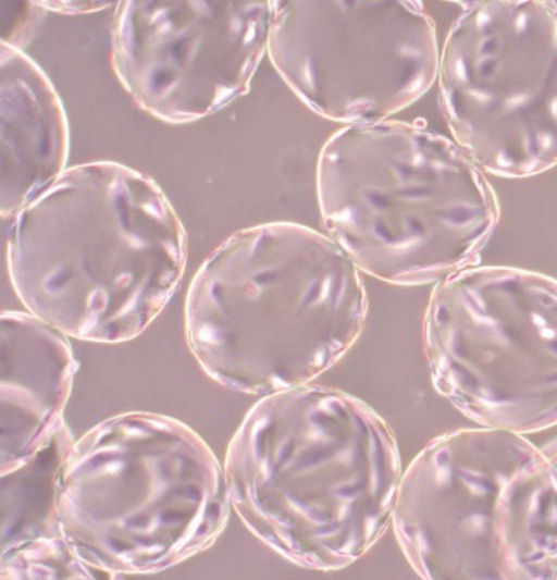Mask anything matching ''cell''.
Returning a JSON list of instances; mask_svg holds the SVG:
<instances>
[{"label":"cell","mask_w":557,"mask_h":580,"mask_svg":"<svg viewBox=\"0 0 557 580\" xmlns=\"http://www.w3.org/2000/svg\"><path fill=\"white\" fill-rule=\"evenodd\" d=\"M21 222L8 271L27 310L71 336L128 341L184 274L182 233L161 198L128 180L74 182Z\"/></svg>","instance_id":"6da1fadb"},{"label":"cell","mask_w":557,"mask_h":580,"mask_svg":"<svg viewBox=\"0 0 557 580\" xmlns=\"http://www.w3.org/2000/svg\"><path fill=\"white\" fill-rule=\"evenodd\" d=\"M156 81L158 82V84L164 83L166 81V75L163 73L159 74Z\"/></svg>","instance_id":"7a4b0ae2"}]
</instances>
